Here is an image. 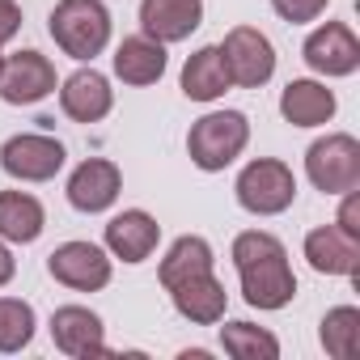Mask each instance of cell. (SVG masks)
<instances>
[{
	"instance_id": "cell-1",
	"label": "cell",
	"mask_w": 360,
	"mask_h": 360,
	"mask_svg": "<svg viewBox=\"0 0 360 360\" xmlns=\"http://www.w3.org/2000/svg\"><path fill=\"white\" fill-rule=\"evenodd\" d=\"M233 267L242 280V297L255 309H284L297 297V276L288 267V250L267 229H246L233 238Z\"/></svg>"
},
{
	"instance_id": "cell-2",
	"label": "cell",
	"mask_w": 360,
	"mask_h": 360,
	"mask_svg": "<svg viewBox=\"0 0 360 360\" xmlns=\"http://www.w3.org/2000/svg\"><path fill=\"white\" fill-rule=\"evenodd\" d=\"M56 47L72 60H94L106 51L110 43V9L102 0H60L51 9V22H47Z\"/></svg>"
},
{
	"instance_id": "cell-3",
	"label": "cell",
	"mask_w": 360,
	"mask_h": 360,
	"mask_svg": "<svg viewBox=\"0 0 360 360\" xmlns=\"http://www.w3.org/2000/svg\"><path fill=\"white\" fill-rule=\"evenodd\" d=\"M246 144H250V119L242 110H212V115L195 119L191 136H187V153L204 174L233 165Z\"/></svg>"
},
{
	"instance_id": "cell-4",
	"label": "cell",
	"mask_w": 360,
	"mask_h": 360,
	"mask_svg": "<svg viewBox=\"0 0 360 360\" xmlns=\"http://www.w3.org/2000/svg\"><path fill=\"white\" fill-rule=\"evenodd\" d=\"M233 195L238 204L250 212V217H280L292 208L297 200V178L284 161L276 157H255L233 183Z\"/></svg>"
},
{
	"instance_id": "cell-5",
	"label": "cell",
	"mask_w": 360,
	"mask_h": 360,
	"mask_svg": "<svg viewBox=\"0 0 360 360\" xmlns=\"http://www.w3.org/2000/svg\"><path fill=\"white\" fill-rule=\"evenodd\" d=\"M305 174L322 195H343L360 187V140L347 131H330L314 140L305 153Z\"/></svg>"
},
{
	"instance_id": "cell-6",
	"label": "cell",
	"mask_w": 360,
	"mask_h": 360,
	"mask_svg": "<svg viewBox=\"0 0 360 360\" xmlns=\"http://www.w3.org/2000/svg\"><path fill=\"white\" fill-rule=\"evenodd\" d=\"M64 161H68L64 144L43 131H22L0 144V169L18 178V183H47L64 169Z\"/></svg>"
},
{
	"instance_id": "cell-7",
	"label": "cell",
	"mask_w": 360,
	"mask_h": 360,
	"mask_svg": "<svg viewBox=\"0 0 360 360\" xmlns=\"http://www.w3.org/2000/svg\"><path fill=\"white\" fill-rule=\"evenodd\" d=\"M221 56H225V68H229V81L242 85V89H259L271 81L276 72V47L263 30L255 26H233L221 43Z\"/></svg>"
},
{
	"instance_id": "cell-8",
	"label": "cell",
	"mask_w": 360,
	"mask_h": 360,
	"mask_svg": "<svg viewBox=\"0 0 360 360\" xmlns=\"http://www.w3.org/2000/svg\"><path fill=\"white\" fill-rule=\"evenodd\" d=\"M47 271L77 292H98L110 284V255L98 242H64L47 255Z\"/></svg>"
},
{
	"instance_id": "cell-9",
	"label": "cell",
	"mask_w": 360,
	"mask_h": 360,
	"mask_svg": "<svg viewBox=\"0 0 360 360\" xmlns=\"http://www.w3.org/2000/svg\"><path fill=\"white\" fill-rule=\"evenodd\" d=\"M56 94V64L43 51H18L0 64V98L9 106H34Z\"/></svg>"
},
{
	"instance_id": "cell-10",
	"label": "cell",
	"mask_w": 360,
	"mask_h": 360,
	"mask_svg": "<svg viewBox=\"0 0 360 360\" xmlns=\"http://www.w3.org/2000/svg\"><path fill=\"white\" fill-rule=\"evenodd\" d=\"M301 60H305L314 72H322V77H352V72L360 68V39L352 34V26L326 22V26H318V30L305 39Z\"/></svg>"
},
{
	"instance_id": "cell-11",
	"label": "cell",
	"mask_w": 360,
	"mask_h": 360,
	"mask_svg": "<svg viewBox=\"0 0 360 360\" xmlns=\"http://www.w3.org/2000/svg\"><path fill=\"white\" fill-rule=\"evenodd\" d=\"M51 339L64 356L72 360H89V356H106V326L94 309L85 305H60L51 314Z\"/></svg>"
},
{
	"instance_id": "cell-12",
	"label": "cell",
	"mask_w": 360,
	"mask_h": 360,
	"mask_svg": "<svg viewBox=\"0 0 360 360\" xmlns=\"http://www.w3.org/2000/svg\"><path fill=\"white\" fill-rule=\"evenodd\" d=\"M119 191H123V174H119V165L106 161V157L81 161V165L72 169V178H68V204H72L77 212H106V208L119 200Z\"/></svg>"
},
{
	"instance_id": "cell-13",
	"label": "cell",
	"mask_w": 360,
	"mask_h": 360,
	"mask_svg": "<svg viewBox=\"0 0 360 360\" xmlns=\"http://www.w3.org/2000/svg\"><path fill=\"white\" fill-rule=\"evenodd\" d=\"M204 22V0H140V34L157 43H183Z\"/></svg>"
},
{
	"instance_id": "cell-14",
	"label": "cell",
	"mask_w": 360,
	"mask_h": 360,
	"mask_svg": "<svg viewBox=\"0 0 360 360\" xmlns=\"http://www.w3.org/2000/svg\"><path fill=\"white\" fill-rule=\"evenodd\" d=\"M106 250L115 255V259H123V263H144L153 250H157V242H161V225H157V217H148L144 208H123L119 217H110L106 221Z\"/></svg>"
},
{
	"instance_id": "cell-15",
	"label": "cell",
	"mask_w": 360,
	"mask_h": 360,
	"mask_svg": "<svg viewBox=\"0 0 360 360\" xmlns=\"http://www.w3.org/2000/svg\"><path fill=\"white\" fill-rule=\"evenodd\" d=\"M110 106H115V89L98 68H77L60 85V110L72 123H98L110 115Z\"/></svg>"
},
{
	"instance_id": "cell-16",
	"label": "cell",
	"mask_w": 360,
	"mask_h": 360,
	"mask_svg": "<svg viewBox=\"0 0 360 360\" xmlns=\"http://www.w3.org/2000/svg\"><path fill=\"white\" fill-rule=\"evenodd\" d=\"M305 259L318 276H356L360 271V238L339 225H322L305 233Z\"/></svg>"
},
{
	"instance_id": "cell-17",
	"label": "cell",
	"mask_w": 360,
	"mask_h": 360,
	"mask_svg": "<svg viewBox=\"0 0 360 360\" xmlns=\"http://www.w3.org/2000/svg\"><path fill=\"white\" fill-rule=\"evenodd\" d=\"M165 292H169L174 309L183 314L187 322H195V326H212V322H221L225 309H229V292H225V284H221L212 271L191 276V280L174 284V288H165Z\"/></svg>"
},
{
	"instance_id": "cell-18",
	"label": "cell",
	"mask_w": 360,
	"mask_h": 360,
	"mask_svg": "<svg viewBox=\"0 0 360 360\" xmlns=\"http://www.w3.org/2000/svg\"><path fill=\"white\" fill-rule=\"evenodd\" d=\"M115 77L123 85H157L165 77V43L131 34L115 47Z\"/></svg>"
},
{
	"instance_id": "cell-19",
	"label": "cell",
	"mask_w": 360,
	"mask_h": 360,
	"mask_svg": "<svg viewBox=\"0 0 360 360\" xmlns=\"http://www.w3.org/2000/svg\"><path fill=\"white\" fill-rule=\"evenodd\" d=\"M280 115L292 123V127H322L335 119V94L322 85V81H288L284 94H280Z\"/></svg>"
},
{
	"instance_id": "cell-20",
	"label": "cell",
	"mask_w": 360,
	"mask_h": 360,
	"mask_svg": "<svg viewBox=\"0 0 360 360\" xmlns=\"http://www.w3.org/2000/svg\"><path fill=\"white\" fill-rule=\"evenodd\" d=\"M229 85H233V81H229V68H225L221 47H200V51L183 64V94H187L191 102H217V98H225Z\"/></svg>"
},
{
	"instance_id": "cell-21",
	"label": "cell",
	"mask_w": 360,
	"mask_h": 360,
	"mask_svg": "<svg viewBox=\"0 0 360 360\" xmlns=\"http://www.w3.org/2000/svg\"><path fill=\"white\" fill-rule=\"evenodd\" d=\"M43 225H47V212L30 191H0V238L5 242L30 246L39 242Z\"/></svg>"
},
{
	"instance_id": "cell-22",
	"label": "cell",
	"mask_w": 360,
	"mask_h": 360,
	"mask_svg": "<svg viewBox=\"0 0 360 360\" xmlns=\"http://www.w3.org/2000/svg\"><path fill=\"white\" fill-rule=\"evenodd\" d=\"M212 263H217V255H212V246H208V238H200V233H183L169 250H165V259H161V288H174V284H183V280H191V276H204V271H212Z\"/></svg>"
},
{
	"instance_id": "cell-23",
	"label": "cell",
	"mask_w": 360,
	"mask_h": 360,
	"mask_svg": "<svg viewBox=\"0 0 360 360\" xmlns=\"http://www.w3.org/2000/svg\"><path fill=\"white\" fill-rule=\"evenodd\" d=\"M221 347L233 360H276L280 356V339L267 326H255V322H225L221 326Z\"/></svg>"
},
{
	"instance_id": "cell-24",
	"label": "cell",
	"mask_w": 360,
	"mask_h": 360,
	"mask_svg": "<svg viewBox=\"0 0 360 360\" xmlns=\"http://www.w3.org/2000/svg\"><path fill=\"white\" fill-rule=\"evenodd\" d=\"M318 335H322L326 356H335V360H356V352H360V309H356V305H335V309H326Z\"/></svg>"
},
{
	"instance_id": "cell-25",
	"label": "cell",
	"mask_w": 360,
	"mask_h": 360,
	"mask_svg": "<svg viewBox=\"0 0 360 360\" xmlns=\"http://www.w3.org/2000/svg\"><path fill=\"white\" fill-rule=\"evenodd\" d=\"M34 339V305L22 297H0V352H22Z\"/></svg>"
},
{
	"instance_id": "cell-26",
	"label": "cell",
	"mask_w": 360,
	"mask_h": 360,
	"mask_svg": "<svg viewBox=\"0 0 360 360\" xmlns=\"http://www.w3.org/2000/svg\"><path fill=\"white\" fill-rule=\"evenodd\" d=\"M326 5H330V0H271V9H276L284 22H292V26H305V22H314V18H322Z\"/></svg>"
},
{
	"instance_id": "cell-27",
	"label": "cell",
	"mask_w": 360,
	"mask_h": 360,
	"mask_svg": "<svg viewBox=\"0 0 360 360\" xmlns=\"http://www.w3.org/2000/svg\"><path fill=\"white\" fill-rule=\"evenodd\" d=\"M335 225H339L343 233L360 238V191H356V187H352V191H343V204H339V217H335Z\"/></svg>"
},
{
	"instance_id": "cell-28",
	"label": "cell",
	"mask_w": 360,
	"mask_h": 360,
	"mask_svg": "<svg viewBox=\"0 0 360 360\" xmlns=\"http://www.w3.org/2000/svg\"><path fill=\"white\" fill-rule=\"evenodd\" d=\"M18 30H22V5L18 0H0V47L13 43Z\"/></svg>"
},
{
	"instance_id": "cell-29",
	"label": "cell",
	"mask_w": 360,
	"mask_h": 360,
	"mask_svg": "<svg viewBox=\"0 0 360 360\" xmlns=\"http://www.w3.org/2000/svg\"><path fill=\"white\" fill-rule=\"evenodd\" d=\"M13 276H18V259H13V250L5 242H0V288H5Z\"/></svg>"
},
{
	"instance_id": "cell-30",
	"label": "cell",
	"mask_w": 360,
	"mask_h": 360,
	"mask_svg": "<svg viewBox=\"0 0 360 360\" xmlns=\"http://www.w3.org/2000/svg\"><path fill=\"white\" fill-rule=\"evenodd\" d=\"M0 64H5V56H0Z\"/></svg>"
}]
</instances>
